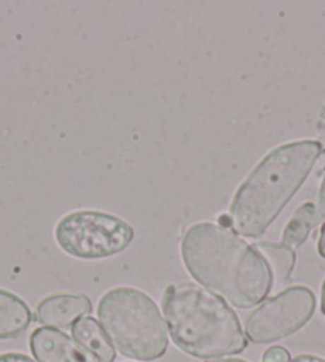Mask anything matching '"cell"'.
I'll return each instance as SVG.
<instances>
[{
    "instance_id": "1",
    "label": "cell",
    "mask_w": 325,
    "mask_h": 362,
    "mask_svg": "<svg viewBox=\"0 0 325 362\" xmlns=\"http://www.w3.org/2000/svg\"><path fill=\"white\" fill-rule=\"evenodd\" d=\"M184 265L191 278L236 308L265 300L273 274L257 247L217 222H198L180 243Z\"/></svg>"
},
{
    "instance_id": "2",
    "label": "cell",
    "mask_w": 325,
    "mask_h": 362,
    "mask_svg": "<svg viewBox=\"0 0 325 362\" xmlns=\"http://www.w3.org/2000/svg\"><path fill=\"white\" fill-rule=\"evenodd\" d=\"M324 152L317 141L287 142L266 153L236 190L228 217L246 238H260L308 179Z\"/></svg>"
},
{
    "instance_id": "3",
    "label": "cell",
    "mask_w": 325,
    "mask_h": 362,
    "mask_svg": "<svg viewBox=\"0 0 325 362\" xmlns=\"http://www.w3.org/2000/svg\"><path fill=\"white\" fill-rule=\"evenodd\" d=\"M161 305L172 341L193 358L215 359L240 354L247 348L235 310L204 287L171 284L162 294Z\"/></svg>"
},
{
    "instance_id": "4",
    "label": "cell",
    "mask_w": 325,
    "mask_h": 362,
    "mask_svg": "<svg viewBox=\"0 0 325 362\" xmlns=\"http://www.w3.org/2000/svg\"><path fill=\"white\" fill-rule=\"evenodd\" d=\"M99 324L124 358L156 361L170 345L158 305L146 292L122 286L105 292L98 305Z\"/></svg>"
},
{
    "instance_id": "5",
    "label": "cell",
    "mask_w": 325,
    "mask_h": 362,
    "mask_svg": "<svg viewBox=\"0 0 325 362\" xmlns=\"http://www.w3.org/2000/svg\"><path fill=\"white\" fill-rule=\"evenodd\" d=\"M54 238L72 257L99 260L123 252L134 240V228L109 212L81 209L62 217Z\"/></svg>"
},
{
    "instance_id": "6",
    "label": "cell",
    "mask_w": 325,
    "mask_h": 362,
    "mask_svg": "<svg viewBox=\"0 0 325 362\" xmlns=\"http://www.w3.org/2000/svg\"><path fill=\"white\" fill-rule=\"evenodd\" d=\"M314 311V292L305 286L289 287L246 317V337L257 345L283 340L305 327Z\"/></svg>"
},
{
    "instance_id": "7",
    "label": "cell",
    "mask_w": 325,
    "mask_h": 362,
    "mask_svg": "<svg viewBox=\"0 0 325 362\" xmlns=\"http://www.w3.org/2000/svg\"><path fill=\"white\" fill-rule=\"evenodd\" d=\"M29 346L39 362H99L77 340L59 329H35L30 335Z\"/></svg>"
},
{
    "instance_id": "8",
    "label": "cell",
    "mask_w": 325,
    "mask_h": 362,
    "mask_svg": "<svg viewBox=\"0 0 325 362\" xmlns=\"http://www.w3.org/2000/svg\"><path fill=\"white\" fill-rule=\"evenodd\" d=\"M93 310L90 297L83 294H58L43 298L37 307V321L45 327L66 329L73 326Z\"/></svg>"
},
{
    "instance_id": "9",
    "label": "cell",
    "mask_w": 325,
    "mask_h": 362,
    "mask_svg": "<svg viewBox=\"0 0 325 362\" xmlns=\"http://www.w3.org/2000/svg\"><path fill=\"white\" fill-rule=\"evenodd\" d=\"M32 313L21 297L0 289V340H11L26 332Z\"/></svg>"
},
{
    "instance_id": "10",
    "label": "cell",
    "mask_w": 325,
    "mask_h": 362,
    "mask_svg": "<svg viewBox=\"0 0 325 362\" xmlns=\"http://www.w3.org/2000/svg\"><path fill=\"white\" fill-rule=\"evenodd\" d=\"M73 340H77L86 351L95 356L99 362H114L117 358L115 348L109 337L95 317L85 316L72 326Z\"/></svg>"
},
{
    "instance_id": "11",
    "label": "cell",
    "mask_w": 325,
    "mask_h": 362,
    "mask_svg": "<svg viewBox=\"0 0 325 362\" xmlns=\"http://www.w3.org/2000/svg\"><path fill=\"white\" fill-rule=\"evenodd\" d=\"M319 223H321V221H319L316 204H302L295 211V214L292 216V219L287 222L280 245L295 251V249H298L306 240H308L312 228L319 226Z\"/></svg>"
},
{
    "instance_id": "12",
    "label": "cell",
    "mask_w": 325,
    "mask_h": 362,
    "mask_svg": "<svg viewBox=\"0 0 325 362\" xmlns=\"http://www.w3.org/2000/svg\"><path fill=\"white\" fill-rule=\"evenodd\" d=\"M257 251L264 255L268 267H270L271 274H273V283L283 284L287 279L290 278L293 272V267H295V251L283 246L279 243H259Z\"/></svg>"
},
{
    "instance_id": "13",
    "label": "cell",
    "mask_w": 325,
    "mask_h": 362,
    "mask_svg": "<svg viewBox=\"0 0 325 362\" xmlns=\"http://www.w3.org/2000/svg\"><path fill=\"white\" fill-rule=\"evenodd\" d=\"M261 362H292V358L284 346H271L261 356Z\"/></svg>"
},
{
    "instance_id": "14",
    "label": "cell",
    "mask_w": 325,
    "mask_h": 362,
    "mask_svg": "<svg viewBox=\"0 0 325 362\" xmlns=\"http://www.w3.org/2000/svg\"><path fill=\"white\" fill-rule=\"evenodd\" d=\"M0 362H39L21 353H4L0 354Z\"/></svg>"
},
{
    "instance_id": "15",
    "label": "cell",
    "mask_w": 325,
    "mask_h": 362,
    "mask_svg": "<svg viewBox=\"0 0 325 362\" xmlns=\"http://www.w3.org/2000/svg\"><path fill=\"white\" fill-rule=\"evenodd\" d=\"M317 208V216H319V221H325V176L322 180V185H321V192H319V204L316 206Z\"/></svg>"
},
{
    "instance_id": "16",
    "label": "cell",
    "mask_w": 325,
    "mask_h": 362,
    "mask_svg": "<svg viewBox=\"0 0 325 362\" xmlns=\"http://www.w3.org/2000/svg\"><path fill=\"white\" fill-rule=\"evenodd\" d=\"M292 362H325V359L312 354H300L295 359H292Z\"/></svg>"
},
{
    "instance_id": "17",
    "label": "cell",
    "mask_w": 325,
    "mask_h": 362,
    "mask_svg": "<svg viewBox=\"0 0 325 362\" xmlns=\"http://www.w3.org/2000/svg\"><path fill=\"white\" fill-rule=\"evenodd\" d=\"M317 251L321 257L325 259V223L322 226L321 230V236H319V243H317Z\"/></svg>"
},
{
    "instance_id": "18",
    "label": "cell",
    "mask_w": 325,
    "mask_h": 362,
    "mask_svg": "<svg viewBox=\"0 0 325 362\" xmlns=\"http://www.w3.org/2000/svg\"><path fill=\"white\" fill-rule=\"evenodd\" d=\"M321 310H322V315L325 316V279H324L322 289H321Z\"/></svg>"
},
{
    "instance_id": "19",
    "label": "cell",
    "mask_w": 325,
    "mask_h": 362,
    "mask_svg": "<svg viewBox=\"0 0 325 362\" xmlns=\"http://www.w3.org/2000/svg\"><path fill=\"white\" fill-rule=\"evenodd\" d=\"M206 362H247L244 359H236V358H231V359H214V361H206Z\"/></svg>"
}]
</instances>
